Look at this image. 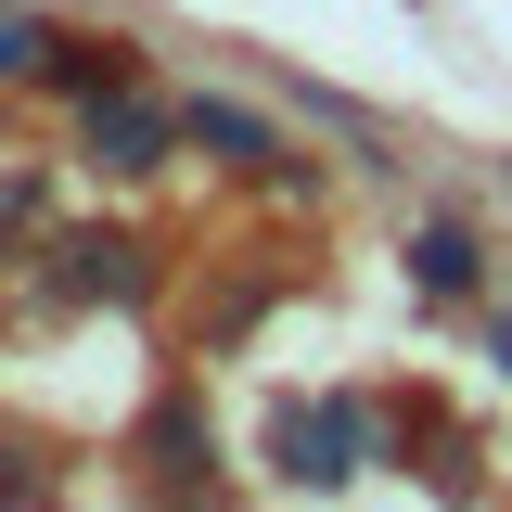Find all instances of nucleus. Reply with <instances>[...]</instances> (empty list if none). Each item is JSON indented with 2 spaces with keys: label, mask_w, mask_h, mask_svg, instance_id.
<instances>
[{
  "label": "nucleus",
  "mask_w": 512,
  "mask_h": 512,
  "mask_svg": "<svg viewBox=\"0 0 512 512\" xmlns=\"http://www.w3.org/2000/svg\"><path fill=\"white\" fill-rule=\"evenodd\" d=\"M372 461V423L346 410V397H320V410H282V474L295 487H346Z\"/></svg>",
  "instance_id": "f257e3e1"
},
{
  "label": "nucleus",
  "mask_w": 512,
  "mask_h": 512,
  "mask_svg": "<svg viewBox=\"0 0 512 512\" xmlns=\"http://www.w3.org/2000/svg\"><path fill=\"white\" fill-rule=\"evenodd\" d=\"M180 141H205V154H231V167H269V128H256L244 103H180Z\"/></svg>",
  "instance_id": "f03ea898"
},
{
  "label": "nucleus",
  "mask_w": 512,
  "mask_h": 512,
  "mask_svg": "<svg viewBox=\"0 0 512 512\" xmlns=\"http://www.w3.org/2000/svg\"><path fill=\"white\" fill-rule=\"evenodd\" d=\"M77 256V295H141V244H116V231H103V244H64Z\"/></svg>",
  "instance_id": "7ed1b4c3"
},
{
  "label": "nucleus",
  "mask_w": 512,
  "mask_h": 512,
  "mask_svg": "<svg viewBox=\"0 0 512 512\" xmlns=\"http://www.w3.org/2000/svg\"><path fill=\"white\" fill-rule=\"evenodd\" d=\"M90 141H103L116 167H154V141H167V116H141V103H103V116H90Z\"/></svg>",
  "instance_id": "20e7f679"
},
{
  "label": "nucleus",
  "mask_w": 512,
  "mask_h": 512,
  "mask_svg": "<svg viewBox=\"0 0 512 512\" xmlns=\"http://www.w3.org/2000/svg\"><path fill=\"white\" fill-rule=\"evenodd\" d=\"M410 269H423L436 295H461V282H474V244H461V231H423V244H410Z\"/></svg>",
  "instance_id": "39448f33"
},
{
  "label": "nucleus",
  "mask_w": 512,
  "mask_h": 512,
  "mask_svg": "<svg viewBox=\"0 0 512 512\" xmlns=\"http://www.w3.org/2000/svg\"><path fill=\"white\" fill-rule=\"evenodd\" d=\"M52 52V39H39V26H26V13H0V77H26V64Z\"/></svg>",
  "instance_id": "423d86ee"
},
{
  "label": "nucleus",
  "mask_w": 512,
  "mask_h": 512,
  "mask_svg": "<svg viewBox=\"0 0 512 512\" xmlns=\"http://www.w3.org/2000/svg\"><path fill=\"white\" fill-rule=\"evenodd\" d=\"M500 372H512V320H500Z\"/></svg>",
  "instance_id": "0eeeda50"
}]
</instances>
